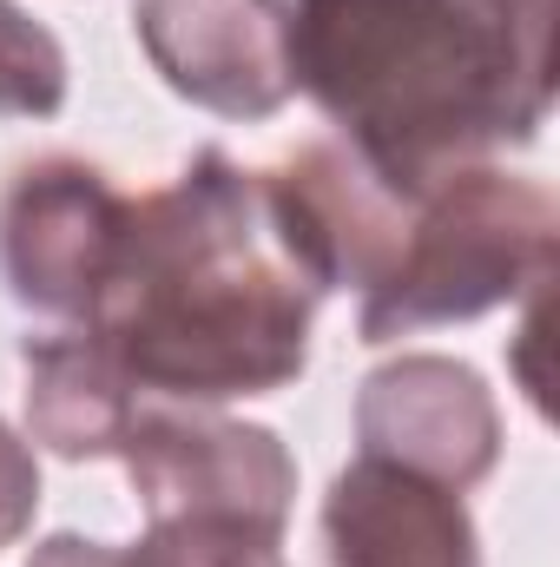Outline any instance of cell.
Wrapping results in <instances>:
<instances>
[{
	"label": "cell",
	"instance_id": "obj_1",
	"mask_svg": "<svg viewBox=\"0 0 560 567\" xmlns=\"http://www.w3.org/2000/svg\"><path fill=\"white\" fill-rule=\"evenodd\" d=\"M323 290L297 265L271 178L205 145L172 185L126 205L120 258L86 330L158 403L278 396L310 370Z\"/></svg>",
	"mask_w": 560,
	"mask_h": 567
},
{
	"label": "cell",
	"instance_id": "obj_2",
	"mask_svg": "<svg viewBox=\"0 0 560 567\" xmlns=\"http://www.w3.org/2000/svg\"><path fill=\"white\" fill-rule=\"evenodd\" d=\"M283 40L290 86L403 198L554 113V0H283Z\"/></svg>",
	"mask_w": 560,
	"mask_h": 567
},
{
	"label": "cell",
	"instance_id": "obj_3",
	"mask_svg": "<svg viewBox=\"0 0 560 567\" xmlns=\"http://www.w3.org/2000/svg\"><path fill=\"white\" fill-rule=\"evenodd\" d=\"M560 212L541 178L501 165H462L409 198L390 271L363 290L356 337L396 343L428 323H468L495 303L554 284Z\"/></svg>",
	"mask_w": 560,
	"mask_h": 567
},
{
	"label": "cell",
	"instance_id": "obj_4",
	"mask_svg": "<svg viewBox=\"0 0 560 567\" xmlns=\"http://www.w3.org/2000/svg\"><path fill=\"white\" fill-rule=\"evenodd\" d=\"M133 192L73 152L27 158L0 192V278L13 303L86 323L113 278Z\"/></svg>",
	"mask_w": 560,
	"mask_h": 567
},
{
	"label": "cell",
	"instance_id": "obj_5",
	"mask_svg": "<svg viewBox=\"0 0 560 567\" xmlns=\"http://www.w3.org/2000/svg\"><path fill=\"white\" fill-rule=\"evenodd\" d=\"M145 522L172 515H238L283 528L297 502V462L278 429L218 416L205 403H139L120 449Z\"/></svg>",
	"mask_w": 560,
	"mask_h": 567
},
{
	"label": "cell",
	"instance_id": "obj_6",
	"mask_svg": "<svg viewBox=\"0 0 560 567\" xmlns=\"http://www.w3.org/2000/svg\"><path fill=\"white\" fill-rule=\"evenodd\" d=\"M356 455L416 468L442 488H475L501 462V410L475 363L403 350L356 390Z\"/></svg>",
	"mask_w": 560,
	"mask_h": 567
},
{
	"label": "cell",
	"instance_id": "obj_7",
	"mask_svg": "<svg viewBox=\"0 0 560 567\" xmlns=\"http://www.w3.org/2000/svg\"><path fill=\"white\" fill-rule=\"evenodd\" d=\"M133 33L152 73L218 120H271L297 93L283 0H133Z\"/></svg>",
	"mask_w": 560,
	"mask_h": 567
},
{
	"label": "cell",
	"instance_id": "obj_8",
	"mask_svg": "<svg viewBox=\"0 0 560 567\" xmlns=\"http://www.w3.org/2000/svg\"><path fill=\"white\" fill-rule=\"evenodd\" d=\"M323 555L330 567H481V542L462 488L356 455L323 495Z\"/></svg>",
	"mask_w": 560,
	"mask_h": 567
},
{
	"label": "cell",
	"instance_id": "obj_9",
	"mask_svg": "<svg viewBox=\"0 0 560 567\" xmlns=\"http://www.w3.org/2000/svg\"><path fill=\"white\" fill-rule=\"evenodd\" d=\"M20 370H27V442H40L60 462H106L126 449L145 396L86 323L27 337Z\"/></svg>",
	"mask_w": 560,
	"mask_h": 567
},
{
	"label": "cell",
	"instance_id": "obj_10",
	"mask_svg": "<svg viewBox=\"0 0 560 567\" xmlns=\"http://www.w3.org/2000/svg\"><path fill=\"white\" fill-rule=\"evenodd\" d=\"M139 567H290L283 561V528L238 522V515H172L145 522L133 542Z\"/></svg>",
	"mask_w": 560,
	"mask_h": 567
},
{
	"label": "cell",
	"instance_id": "obj_11",
	"mask_svg": "<svg viewBox=\"0 0 560 567\" xmlns=\"http://www.w3.org/2000/svg\"><path fill=\"white\" fill-rule=\"evenodd\" d=\"M60 106H66V47L20 0H0V120H53Z\"/></svg>",
	"mask_w": 560,
	"mask_h": 567
},
{
	"label": "cell",
	"instance_id": "obj_12",
	"mask_svg": "<svg viewBox=\"0 0 560 567\" xmlns=\"http://www.w3.org/2000/svg\"><path fill=\"white\" fill-rule=\"evenodd\" d=\"M40 515V462L33 442L13 423H0V548H13Z\"/></svg>",
	"mask_w": 560,
	"mask_h": 567
},
{
	"label": "cell",
	"instance_id": "obj_13",
	"mask_svg": "<svg viewBox=\"0 0 560 567\" xmlns=\"http://www.w3.org/2000/svg\"><path fill=\"white\" fill-rule=\"evenodd\" d=\"M27 567H139L133 548H113V542H86V535H46Z\"/></svg>",
	"mask_w": 560,
	"mask_h": 567
}]
</instances>
